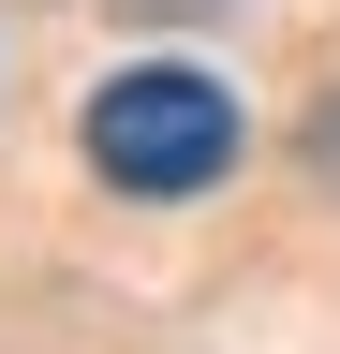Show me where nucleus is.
<instances>
[{
	"label": "nucleus",
	"instance_id": "obj_1",
	"mask_svg": "<svg viewBox=\"0 0 340 354\" xmlns=\"http://www.w3.org/2000/svg\"><path fill=\"white\" fill-rule=\"evenodd\" d=\"M74 148H89L104 192L193 207V192L237 177V88L207 74V59H118V74L89 88V118H74Z\"/></svg>",
	"mask_w": 340,
	"mask_h": 354
},
{
	"label": "nucleus",
	"instance_id": "obj_2",
	"mask_svg": "<svg viewBox=\"0 0 340 354\" xmlns=\"http://www.w3.org/2000/svg\"><path fill=\"white\" fill-rule=\"evenodd\" d=\"M134 15H193V0H134Z\"/></svg>",
	"mask_w": 340,
	"mask_h": 354
}]
</instances>
